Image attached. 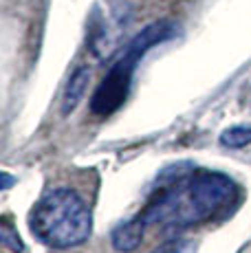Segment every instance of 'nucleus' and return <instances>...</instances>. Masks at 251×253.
Here are the masks:
<instances>
[{"mask_svg":"<svg viewBox=\"0 0 251 253\" xmlns=\"http://www.w3.org/2000/svg\"><path fill=\"white\" fill-rule=\"evenodd\" d=\"M238 185L227 174L211 169L181 172L159 185L137 213L143 227L161 231H183L225 216L236 203Z\"/></svg>","mask_w":251,"mask_h":253,"instance_id":"nucleus-1","label":"nucleus"},{"mask_svg":"<svg viewBox=\"0 0 251 253\" xmlns=\"http://www.w3.org/2000/svg\"><path fill=\"white\" fill-rule=\"evenodd\" d=\"M31 233L53 249H73L90 238L93 216L80 194L73 189H49L29 216Z\"/></svg>","mask_w":251,"mask_h":253,"instance_id":"nucleus-2","label":"nucleus"},{"mask_svg":"<svg viewBox=\"0 0 251 253\" xmlns=\"http://www.w3.org/2000/svg\"><path fill=\"white\" fill-rule=\"evenodd\" d=\"M172 33H174V24L170 20H157V22L148 24L141 33H137V36L128 42L122 57L106 73V77L101 80L97 90L93 92L90 113L95 117H110L115 110L122 108V104L130 92L134 69H137V64L141 62V57L146 55L152 46L166 42Z\"/></svg>","mask_w":251,"mask_h":253,"instance_id":"nucleus-3","label":"nucleus"},{"mask_svg":"<svg viewBox=\"0 0 251 253\" xmlns=\"http://www.w3.org/2000/svg\"><path fill=\"white\" fill-rule=\"evenodd\" d=\"M143 233H146V227L134 216V218H130V220L122 222L119 227H115V231L110 233V245L119 253H130L141 245Z\"/></svg>","mask_w":251,"mask_h":253,"instance_id":"nucleus-4","label":"nucleus"},{"mask_svg":"<svg viewBox=\"0 0 251 253\" xmlns=\"http://www.w3.org/2000/svg\"><path fill=\"white\" fill-rule=\"evenodd\" d=\"M88 80H90L88 66H80V69H75V73L69 77L64 95H62V115H71L77 106H80L82 97H84V92H86V86H88Z\"/></svg>","mask_w":251,"mask_h":253,"instance_id":"nucleus-5","label":"nucleus"},{"mask_svg":"<svg viewBox=\"0 0 251 253\" xmlns=\"http://www.w3.org/2000/svg\"><path fill=\"white\" fill-rule=\"evenodd\" d=\"M220 145L231 150L247 148V145H251V128L249 126H234V128L225 130L220 134Z\"/></svg>","mask_w":251,"mask_h":253,"instance_id":"nucleus-6","label":"nucleus"},{"mask_svg":"<svg viewBox=\"0 0 251 253\" xmlns=\"http://www.w3.org/2000/svg\"><path fill=\"white\" fill-rule=\"evenodd\" d=\"M154 253H196V245L192 240H181V238H174V240L166 242L163 247H159Z\"/></svg>","mask_w":251,"mask_h":253,"instance_id":"nucleus-7","label":"nucleus"},{"mask_svg":"<svg viewBox=\"0 0 251 253\" xmlns=\"http://www.w3.org/2000/svg\"><path fill=\"white\" fill-rule=\"evenodd\" d=\"M2 240H4V245H7L11 251H16V253L22 251L20 236H18V233H13V227H11V222H9V220L2 222Z\"/></svg>","mask_w":251,"mask_h":253,"instance_id":"nucleus-8","label":"nucleus"},{"mask_svg":"<svg viewBox=\"0 0 251 253\" xmlns=\"http://www.w3.org/2000/svg\"><path fill=\"white\" fill-rule=\"evenodd\" d=\"M2 178H4V185H2V187L7 189L9 185H11V176H9V174H2Z\"/></svg>","mask_w":251,"mask_h":253,"instance_id":"nucleus-9","label":"nucleus"}]
</instances>
